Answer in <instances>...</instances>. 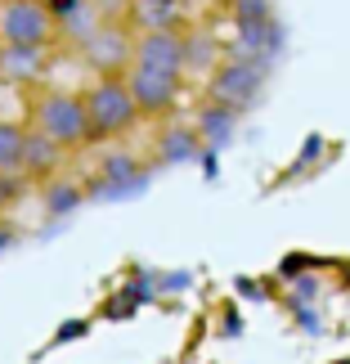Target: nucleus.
Listing matches in <instances>:
<instances>
[{"mask_svg": "<svg viewBox=\"0 0 350 364\" xmlns=\"http://www.w3.org/2000/svg\"><path fill=\"white\" fill-rule=\"evenodd\" d=\"M27 131H36L40 139H50L54 149H81L90 144V122H86V104L81 90H40L32 108H27Z\"/></svg>", "mask_w": 350, "mask_h": 364, "instance_id": "f257e3e1", "label": "nucleus"}, {"mask_svg": "<svg viewBox=\"0 0 350 364\" xmlns=\"http://www.w3.org/2000/svg\"><path fill=\"white\" fill-rule=\"evenodd\" d=\"M81 104H86V122H90L94 144L121 139L139 122V108L131 100V90H126V77H94V86L81 90Z\"/></svg>", "mask_w": 350, "mask_h": 364, "instance_id": "f03ea898", "label": "nucleus"}, {"mask_svg": "<svg viewBox=\"0 0 350 364\" xmlns=\"http://www.w3.org/2000/svg\"><path fill=\"white\" fill-rule=\"evenodd\" d=\"M59 36V23L40 0H5L0 5V41L9 54H45Z\"/></svg>", "mask_w": 350, "mask_h": 364, "instance_id": "7ed1b4c3", "label": "nucleus"}, {"mask_svg": "<svg viewBox=\"0 0 350 364\" xmlns=\"http://www.w3.org/2000/svg\"><path fill=\"white\" fill-rule=\"evenodd\" d=\"M261 90H265V63H251L243 54H229L207 73V100L229 108V113H243L247 104H256Z\"/></svg>", "mask_w": 350, "mask_h": 364, "instance_id": "20e7f679", "label": "nucleus"}, {"mask_svg": "<svg viewBox=\"0 0 350 364\" xmlns=\"http://www.w3.org/2000/svg\"><path fill=\"white\" fill-rule=\"evenodd\" d=\"M189 63V32L185 27H153L135 32V68H153L166 77H185Z\"/></svg>", "mask_w": 350, "mask_h": 364, "instance_id": "39448f33", "label": "nucleus"}, {"mask_svg": "<svg viewBox=\"0 0 350 364\" xmlns=\"http://www.w3.org/2000/svg\"><path fill=\"white\" fill-rule=\"evenodd\" d=\"M86 63L94 68L99 77H126V68L135 63V32H126L121 23H108V27H94L86 36Z\"/></svg>", "mask_w": 350, "mask_h": 364, "instance_id": "423d86ee", "label": "nucleus"}, {"mask_svg": "<svg viewBox=\"0 0 350 364\" xmlns=\"http://www.w3.org/2000/svg\"><path fill=\"white\" fill-rule=\"evenodd\" d=\"M180 81L185 77H166V73H153V68H126V90L139 108V117H166L175 113L180 104Z\"/></svg>", "mask_w": 350, "mask_h": 364, "instance_id": "0eeeda50", "label": "nucleus"}, {"mask_svg": "<svg viewBox=\"0 0 350 364\" xmlns=\"http://www.w3.org/2000/svg\"><path fill=\"white\" fill-rule=\"evenodd\" d=\"M63 162V149H54L50 139H40L36 131H27V153H23V176L27 180H54Z\"/></svg>", "mask_w": 350, "mask_h": 364, "instance_id": "6e6552de", "label": "nucleus"}, {"mask_svg": "<svg viewBox=\"0 0 350 364\" xmlns=\"http://www.w3.org/2000/svg\"><path fill=\"white\" fill-rule=\"evenodd\" d=\"M27 153V126L0 117V176H18Z\"/></svg>", "mask_w": 350, "mask_h": 364, "instance_id": "1a4fd4ad", "label": "nucleus"}, {"mask_svg": "<svg viewBox=\"0 0 350 364\" xmlns=\"http://www.w3.org/2000/svg\"><path fill=\"white\" fill-rule=\"evenodd\" d=\"M131 18L139 23V32H153V27H180V9L175 0H131Z\"/></svg>", "mask_w": 350, "mask_h": 364, "instance_id": "9d476101", "label": "nucleus"}, {"mask_svg": "<svg viewBox=\"0 0 350 364\" xmlns=\"http://www.w3.org/2000/svg\"><path fill=\"white\" fill-rule=\"evenodd\" d=\"M40 198H45V212L50 216H67V212H77L81 207V185H59V180H50L45 189H40Z\"/></svg>", "mask_w": 350, "mask_h": 364, "instance_id": "9b49d317", "label": "nucleus"}, {"mask_svg": "<svg viewBox=\"0 0 350 364\" xmlns=\"http://www.w3.org/2000/svg\"><path fill=\"white\" fill-rule=\"evenodd\" d=\"M193 153H198V131H193V126H180V131H166L162 135V158H193Z\"/></svg>", "mask_w": 350, "mask_h": 364, "instance_id": "f8f14e48", "label": "nucleus"}, {"mask_svg": "<svg viewBox=\"0 0 350 364\" xmlns=\"http://www.w3.org/2000/svg\"><path fill=\"white\" fill-rule=\"evenodd\" d=\"M229 9H234V18L251 27V23H270L274 14H270V0H229Z\"/></svg>", "mask_w": 350, "mask_h": 364, "instance_id": "ddd939ff", "label": "nucleus"}, {"mask_svg": "<svg viewBox=\"0 0 350 364\" xmlns=\"http://www.w3.org/2000/svg\"><path fill=\"white\" fill-rule=\"evenodd\" d=\"M18 198H23L18 176H0V207H9V203H18Z\"/></svg>", "mask_w": 350, "mask_h": 364, "instance_id": "4468645a", "label": "nucleus"}, {"mask_svg": "<svg viewBox=\"0 0 350 364\" xmlns=\"http://www.w3.org/2000/svg\"><path fill=\"white\" fill-rule=\"evenodd\" d=\"M5 68H9V50H5V41H0V81H5Z\"/></svg>", "mask_w": 350, "mask_h": 364, "instance_id": "2eb2a0df", "label": "nucleus"}, {"mask_svg": "<svg viewBox=\"0 0 350 364\" xmlns=\"http://www.w3.org/2000/svg\"><path fill=\"white\" fill-rule=\"evenodd\" d=\"M9 243H13V234H9V230H0V252H5Z\"/></svg>", "mask_w": 350, "mask_h": 364, "instance_id": "dca6fc26", "label": "nucleus"}, {"mask_svg": "<svg viewBox=\"0 0 350 364\" xmlns=\"http://www.w3.org/2000/svg\"><path fill=\"white\" fill-rule=\"evenodd\" d=\"M0 5H5V0H0Z\"/></svg>", "mask_w": 350, "mask_h": 364, "instance_id": "f3484780", "label": "nucleus"}]
</instances>
